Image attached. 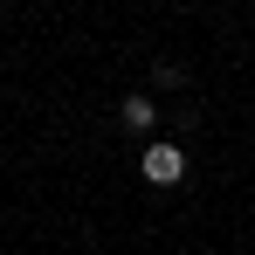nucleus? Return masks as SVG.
<instances>
[{"label": "nucleus", "mask_w": 255, "mask_h": 255, "mask_svg": "<svg viewBox=\"0 0 255 255\" xmlns=\"http://www.w3.org/2000/svg\"><path fill=\"white\" fill-rule=\"evenodd\" d=\"M118 118H125L131 131H152V125H159V111H152V97H125V104H118Z\"/></svg>", "instance_id": "nucleus-2"}, {"label": "nucleus", "mask_w": 255, "mask_h": 255, "mask_svg": "<svg viewBox=\"0 0 255 255\" xmlns=\"http://www.w3.org/2000/svg\"><path fill=\"white\" fill-rule=\"evenodd\" d=\"M145 179H152V186H179V179H186V152H179L172 138L145 145Z\"/></svg>", "instance_id": "nucleus-1"}]
</instances>
